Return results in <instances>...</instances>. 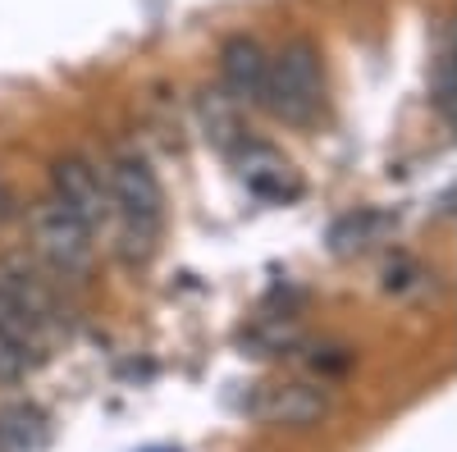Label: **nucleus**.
<instances>
[{
    "mask_svg": "<svg viewBox=\"0 0 457 452\" xmlns=\"http://www.w3.org/2000/svg\"><path fill=\"white\" fill-rule=\"evenodd\" d=\"M51 201H60L64 210H73L79 219H87L92 229L101 219H110L114 201H110V183L101 178V169L83 156H60L51 165Z\"/></svg>",
    "mask_w": 457,
    "mask_h": 452,
    "instance_id": "7ed1b4c3",
    "label": "nucleus"
},
{
    "mask_svg": "<svg viewBox=\"0 0 457 452\" xmlns=\"http://www.w3.org/2000/svg\"><path fill=\"white\" fill-rule=\"evenodd\" d=\"M28 366H32V348H28V343H19L14 333L0 329V384H14V380H23Z\"/></svg>",
    "mask_w": 457,
    "mask_h": 452,
    "instance_id": "9b49d317",
    "label": "nucleus"
},
{
    "mask_svg": "<svg viewBox=\"0 0 457 452\" xmlns=\"http://www.w3.org/2000/svg\"><path fill=\"white\" fill-rule=\"evenodd\" d=\"M0 329H5V333H14L19 338V343H28L32 352H37V333H42V325H37L23 307H19V301L5 292V288H0Z\"/></svg>",
    "mask_w": 457,
    "mask_h": 452,
    "instance_id": "9d476101",
    "label": "nucleus"
},
{
    "mask_svg": "<svg viewBox=\"0 0 457 452\" xmlns=\"http://www.w3.org/2000/svg\"><path fill=\"white\" fill-rule=\"evenodd\" d=\"M19 215V197H14V187L5 183V174H0V224L14 219Z\"/></svg>",
    "mask_w": 457,
    "mask_h": 452,
    "instance_id": "ddd939ff",
    "label": "nucleus"
},
{
    "mask_svg": "<svg viewBox=\"0 0 457 452\" xmlns=\"http://www.w3.org/2000/svg\"><path fill=\"white\" fill-rule=\"evenodd\" d=\"M238 165H243V178H247L252 193L270 197V201L297 197V178H293V169H288V160L279 156V151L256 146V142H252V146L243 151V156H238Z\"/></svg>",
    "mask_w": 457,
    "mask_h": 452,
    "instance_id": "0eeeda50",
    "label": "nucleus"
},
{
    "mask_svg": "<svg viewBox=\"0 0 457 452\" xmlns=\"http://www.w3.org/2000/svg\"><path fill=\"white\" fill-rule=\"evenodd\" d=\"M202 119H206V137H215L220 146H228L234 142V133H238V119H234V110L224 105V96H206L202 101Z\"/></svg>",
    "mask_w": 457,
    "mask_h": 452,
    "instance_id": "f8f14e48",
    "label": "nucleus"
},
{
    "mask_svg": "<svg viewBox=\"0 0 457 452\" xmlns=\"http://www.w3.org/2000/svg\"><path fill=\"white\" fill-rule=\"evenodd\" d=\"M42 443H46V421L37 407L0 411V452H37Z\"/></svg>",
    "mask_w": 457,
    "mask_h": 452,
    "instance_id": "1a4fd4ad",
    "label": "nucleus"
},
{
    "mask_svg": "<svg viewBox=\"0 0 457 452\" xmlns=\"http://www.w3.org/2000/svg\"><path fill=\"white\" fill-rule=\"evenodd\" d=\"M265 69H270V55H265L261 42H252V37H234V42L220 51V73H224V87L234 101H261Z\"/></svg>",
    "mask_w": 457,
    "mask_h": 452,
    "instance_id": "39448f33",
    "label": "nucleus"
},
{
    "mask_svg": "<svg viewBox=\"0 0 457 452\" xmlns=\"http://www.w3.org/2000/svg\"><path fill=\"white\" fill-rule=\"evenodd\" d=\"M252 411L270 425H312V421H320L325 398L316 389H302V384H275V389H261Z\"/></svg>",
    "mask_w": 457,
    "mask_h": 452,
    "instance_id": "423d86ee",
    "label": "nucleus"
},
{
    "mask_svg": "<svg viewBox=\"0 0 457 452\" xmlns=\"http://www.w3.org/2000/svg\"><path fill=\"white\" fill-rule=\"evenodd\" d=\"M0 288H5L19 307L37 320V325H46L51 320V288L37 279L28 266H19V260H10V266H0Z\"/></svg>",
    "mask_w": 457,
    "mask_h": 452,
    "instance_id": "6e6552de",
    "label": "nucleus"
},
{
    "mask_svg": "<svg viewBox=\"0 0 457 452\" xmlns=\"http://www.w3.org/2000/svg\"><path fill=\"white\" fill-rule=\"evenodd\" d=\"M105 183H110L114 210L124 215L129 238L146 242V251H151V238H156V224H161V206H165L161 183H156V174H151V165L142 156H120Z\"/></svg>",
    "mask_w": 457,
    "mask_h": 452,
    "instance_id": "f03ea898",
    "label": "nucleus"
},
{
    "mask_svg": "<svg viewBox=\"0 0 457 452\" xmlns=\"http://www.w3.org/2000/svg\"><path fill=\"white\" fill-rule=\"evenodd\" d=\"M37 247L51 256L55 270H87L92 260V224L64 210L60 201H46L37 210Z\"/></svg>",
    "mask_w": 457,
    "mask_h": 452,
    "instance_id": "20e7f679",
    "label": "nucleus"
},
{
    "mask_svg": "<svg viewBox=\"0 0 457 452\" xmlns=\"http://www.w3.org/2000/svg\"><path fill=\"white\" fill-rule=\"evenodd\" d=\"M325 101V73H320V51L312 42H284L279 55H270V69H265V92L261 105L270 110L275 119L307 128L320 115Z\"/></svg>",
    "mask_w": 457,
    "mask_h": 452,
    "instance_id": "f257e3e1",
    "label": "nucleus"
}]
</instances>
